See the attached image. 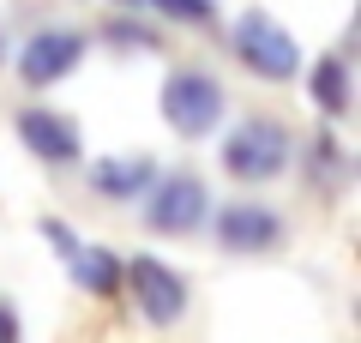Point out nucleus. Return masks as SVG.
Masks as SVG:
<instances>
[{
    "mask_svg": "<svg viewBox=\"0 0 361 343\" xmlns=\"http://www.w3.org/2000/svg\"><path fill=\"white\" fill-rule=\"evenodd\" d=\"M163 114H169V127H175L180 139H205L223 121V90L211 85L205 73H175L163 85Z\"/></svg>",
    "mask_w": 361,
    "mask_h": 343,
    "instance_id": "f257e3e1",
    "label": "nucleus"
},
{
    "mask_svg": "<svg viewBox=\"0 0 361 343\" xmlns=\"http://www.w3.org/2000/svg\"><path fill=\"white\" fill-rule=\"evenodd\" d=\"M223 163H229L235 181H265V175H277V169L289 163V133L271 127V121H247V127L229 133Z\"/></svg>",
    "mask_w": 361,
    "mask_h": 343,
    "instance_id": "f03ea898",
    "label": "nucleus"
},
{
    "mask_svg": "<svg viewBox=\"0 0 361 343\" xmlns=\"http://www.w3.org/2000/svg\"><path fill=\"white\" fill-rule=\"evenodd\" d=\"M235 49H241V61L253 66L259 78H289V73L301 66L295 37H289L283 25H271L265 13H247L241 25H235Z\"/></svg>",
    "mask_w": 361,
    "mask_h": 343,
    "instance_id": "7ed1b4c3",
    "label": "nucleus"
},
{
    "mask_svg": "<svg viewBox=\"0 0 361 343\" xmlns=\"http://www.w3.org/2000/svg\"><path fill=\"white\" fill-rule=\"evenodd\" d=\"M205 211H211V199H205V187H199L193 175H169L163 187H157L145 223H151L157 235H187V229L205 223Z\"/></svg>",
    "mask_w": 361,
    "mask_h": 343,
    "instance_id": "20e7f679",
    "label": "nucleus"
},
{
    "mask_svg": "<svg viewBox=\"0 0 361 343\" xmlns=\"http://www.w3.org/2000/svg\"><path fill=\"white\" fill-rule=\"evenodd\" d=\"M78 54H85V37H73V30H42V37L25 42L18 73H25L30 85H54V78H66L78 66Z\"/></svg>",
    "mask_w": 361,
    "mask_h": 343,
    "instance_id": "39448f33",
    "label": "nucleus"
},
{
    "mask_svg": "<svg viewBox=\"0 0 361 343\" xmlns=\"http://www.w3.org/2000/svg\"><path fill=\"white\" fill-rule=\"evenodd\" d=\"M133 295H139V307L157 319V325L180 319V307H187V289H180V277H175L169 265H157V259H133Z\"/></svg>",
    "mask_w": 361,
    "mask_h": 343,
    "instance_id": "423d86ee",
    "label": "nucleus"
},
{
    "mask_svg": "<svg viewBox=\"0 0 361 343\" xmlns=\"http://www.w3.org/2000/svg\"><path fill=\"white\" fill-rule=\"evenodd\" d=\"M18 139H25L42 163H78V133L66 127L54 109H25L18 114Z\"/></svg>",
    "mask_w": 361,
    "mask_h": 343,
    "instance_id": "0eeeda50",
    "label": "nucleus"
},
{
    "mask_svg": "<svg viewBox=\"0 0 361 343\" xmlns=\"http://www.w3.org/2000/svg\"><path fill=\"white\" fill-rule=\"evenodd\" d=\"M217 241L235 247V253H265V247L277 241V217H271L265 205H223Z\"/></svg>",
    "mask_w": 361,
    "mask_h": 343,
    "instance_id": "6e6552de",
    "label": "nucleus"
},
{
    "mask_svg": "<svg viewBox=\"0 0 361 343\" xmlns=\"http://www.w3.org/2000/svg\"><path fill=\"white\" fill-rule=\"evenodd\" d=\"M145 181H151V163H145V157H109V163H97V187H103L109 199H127Z\"/></svg>",
    "mask_w": 361,
    "mask_h": 343,
    "instance_id": "1a4fd4ad",
    "label": "nucleus"
},
{
    "mask_svg": "<svg viewBox=\"0 0 361 343\" xmlns=\"http://www.w3.org/2000/svg\"><path fill=\"white\" fill-rule=\"evenodd\" d=\"M66 265H73L78 283H85V289H97V295H109V289L121 283V259H115V253H78V247H73V253H66Z\"/></svg>",
    "mask_w": 361,
    "mask_h": 343,
    "instance_id": "9d476101",
    "label": "nucleus"
},
{
    "mask_svg": "<svg viewBox=\"0 0 361 343\" xmlns=\"http://www.w3.org/2000/svg\"><path fill=\"white\" fill-rule=\"evenodd\" d=\"M313 97H319V109H325V114H343V109H349L343 61H319V66H313Z\"/></svg>",
    "mask_w": 361,
    "mask_h": 343,
    "instance_id": "9b49d317",
    "label": "nucleus"
},
{
    "mask_svg": "<svg viewBox=\"0 0 361 343\" xmlns=\"http://www.w3.org/2000/svg\"><path fill=\"white\" fill-rule=\"evenodd\" d=\"M157 6H163V13L193 18V25H205V18H211V6H205V0H157Z\"/></svg>",
    "mask_w": 361,
    "mask_h": 343,
    "instance_id": "f8f14e48",
    "label": "nucleus"
}]
</instances>
